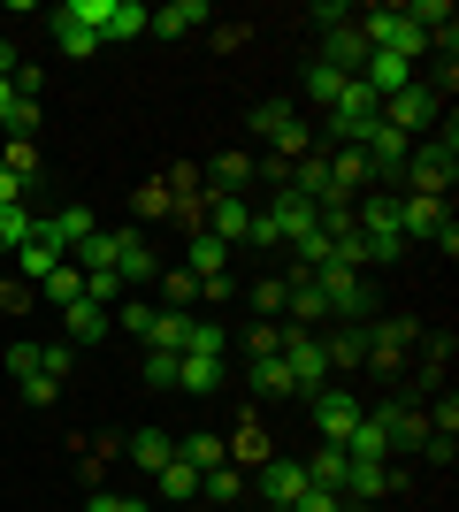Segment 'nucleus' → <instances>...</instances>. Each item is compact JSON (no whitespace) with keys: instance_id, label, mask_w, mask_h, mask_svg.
<instances>
[{"instance_id":"4","label":"nucleus","mask_w":459,"mask_h":512,"mask_svg":"<svg viewBox=\"0 0 459 512\" xmlns=\"http://www.w3.org/2000/svg\"><path fill=\"white\" fill-rule=\"evenodd\" d=\"M375 123H383V100H375V92L360 85V77H352V85H345V100L329 107V138H337V146H360V138H368Z\"/></svg>"},{"instance_id":"1","label":"nucleus","mask_w":459,"mask_h":512,"mask_svg":"<svg viewBox=\"0 0 459 512\" xmlns=\"http://www.w3.org/2000/svg\"><path fill=\"white\" fill-rule=\"evenodd\" d=\"M406 184H414L421 199H444L459 176V146H452V123H444V138H414V153H406Z\"/></svg>"},{"instance_id":"36","label":"nucleus","mask_w":459,"mask_h":512,"mask_svg":"<svg viewBox=\"0 0 459 512\" xmlns=\"http://www.w3.org/2000/svg\"><path fill=\"white\" fill-rule=\"evenodd\" d=\"M8 375H16V390L46 375V367H39V344H31V337H16V344H8Z\"/></svg>"},{"instance_id":"9","label":"nucleus","mask_w":459,"mask_h":512,"mask_svg":"<svg viewBox=\"0 0 459 512\" xmlns=\"http://www.w3.org/2000/svg\"><path fill=\"white\" fill-rule=\"evenodd\" d=\"M268 222H276V237H284V245H299V237L322 222V207H314L306 192H291V184H284V192H276V207H268Z\"/></svg>"},{"instance_id":"41","label":"nucleus","mask_w":459,"mask_h":512,"mask_svg":"<svg viewBox=\"0 0 459 512\" xmlns=\"http://www.w3.org/2000/svg\"><path fill=\"white\" fill-rule=\"evenodd\" d=\"M245 344H253V360H276V352H284V321H253Z\"/></svg>"},{"instance_id":"33","label":"nucleus","mask_w":459,"mask_h":512,"mask_svg":"<svg viewBox=\"0 0 459 512\" xmlns=\"http://www.w3.org/2000/svg\"><path fill=\"white\" fill-rule=\"evenodd\" d=\"M176 459H192V467L207 474V467H222L230 451H222V436H207V428H199V436H184V444H176Z\"/></svg>"},{"instance_id":"42","label":"nucleus","mask_w":459,"mask_h":512,"mask_svg":"<svg viewBox=\"0 0 459 512\" xmlns=\"http://www.w3.org/2000/svg\"><path fill=\"white\" fill-rule=\"evenodd\" d=\"M245 176H253V161H245V153H222L215 161V192H245Z\"/></svg>"},{"instance_id":"24","label":"nucleus","mask_w":459,"mask_h":512,"mask_svg":"<svg viewBox=\"0 0 459 512\" xmlns=\"http://www.w3.org/2000/svg\"><path fill=\"white\" fill-rule=\"evenodd\" d=\"M153 482H161V505H192V497H199V467H192V459H169Z\"/></svg>"},{"instance_id":"39","label":"nucleus","mask_w":459,"mask_h":512,"mask_svg":"<svg viewBox=\"0 0 459 512\" xmlns=\"http://www.w3.org/2000/svg\"><path fill=\"white\" fill-rule=\"evenodd\" d=\"M39 367H46V383H69V367H77V344H39Z\"/></svg>"},{"instance_id":"20","label":"nucleus","mask_w":459,"mask_h":512,"mask_svg":"<svg viewBox=\"0 0 459 512\" xmlns=\"http://www.w3.org/2000/svg\"><path fill=\"white\" fill-rule=\"evenodd\" d=\"M123 459H138L146 474H161V467L176 459V436H161V428H138L131 444H123Z\"/></svg>"},{"instance_id":"13","label":"nucleus","mask_w":459,"mask_h":512,"mask_svg":"<svg viewBox=\"0 0 459 512\" xmlns=\"http://www.w3.org/2000/svg\"><path fill=\"white\" fill-rule=\"evenodd\" d=\"M360 85H368L375 100H398V92L414 85V62H398V54H368V69H360Z\"/></svg>"},{"instance_id":"43","label":"nucleus","mask_w":459,"mask_h":512,"mask_svg":"<svg viewBox=\"0 0 459 512\" xmlns=\"http://www.w3.org/2000/svg\"><path fill=\"white\" fill-rule=\"evenodd\" d=\"M253 314H261V321H276V314H284V283H276V276H261V283H253Z\"/></svg>"},{"instance_id":"49","label":"nucleus","mask_w":459,"mask_h":512,"mask_svg":"<svg viewBox=\"0 0 459 512\" xmlns=\"http://www.w3.org/2000/svg\"><path fill=\"white\" fill-rule=\"evenodd\" d=\"M85 512H146V505H138V497H115V490H100Z\"/></svg>"},{"instance_id":"52","label":"nucleus","mask_w":459,"mask_h":512,"mask_svg":"<svg viewBox=\"0 0 459 512\" xmlns=\"http://www.w3.org/2000/svg\"><path fill=\"white\" fill-rule=\"evenodd\" d=\"M0 207H23V184L8 176V161H0Z\"/></svg>"},{"instance_id":"17","label":"nucleus","mask_w":459,"mask_h":512,"mask_svg":"<svg viewBox=\"0 0 459 512\" xmlns=\"http://www.w3.org/2000/svg\"><path fill=\"white\" fill-rule=\"evenodd\" d=\"M115 276H123V283H146L153 276V245L138 230H115Z\"/></svg>"},{"instance_id":"3","label":"nucleus","mask_w":459,"mask_h":512,"mask_svg":"<svg viewBox=\"0 0 459 512\" xmlns=\"http://www.w3.org/2000/svg\"><path fill=\"white\" fill-rule=\"evenodd\" d=\"M398 230H406V245H414V237L444 245V260L459 253V230H452V214H444V199H421V192H406V199H398Z\"/></svg>"},{"instance_id":"10","label":"nucleus","mask_w":459,"mask_h":512,"mask_svg":"<svg viewBox=\"0 0 459 512\" xmlns=\"http://www.w3.org/2000/svg\"><path fill=\"white\" fill-rule=\"evenodd\" d=\"M406 153H414V138H398L391 123H375L368 138H360V161H368L375 176H398V169H406Z\"/></svg>"},{"instance_id":"31","label":"nucleus","mask_w":459,"mask_h":512,"mask_svg":"<svg viewBox=\"0 0 459 512\" xmlns=\"http://www.w3.org/2000/svg\"><path fill=\"white\" fill-rule=\"evenodd\" d=\"M39 237V222H31V207H0V253H23Z\"/></svg>"},{"instance_id":"22","label":"nucleus","mask_w":459,"mask_h":512,"mask_svg":"<svg viewBox=\"0 0 459 512\" xmlns=\"http://www.w3.org/2000/svg\"><path fill=\"white\" fill-rule=\"evenodd\" d=\"M54 46L85 62V54H100V31H92V23H77V16H69V8H54Z\"/></svg>"},{"instance_id":"38","label":"nucleus","mask_w":459,"mask_h":512,"mask_svg":"<svg viewBox=\"0 0 459 512\" xmlns=\"http://www.w3.org/2000/svg\"><path fill=\"white\" fill-rule=\"evenodd\" d=\"M0 161H8V176H16V184H31V176H39V153H31V138H8V146H0Z\"/></svg>"},{"instance_id":"30","label":"nucleus","mask_w":459,"mask_h":512,"mask_svg":"<svg viewBox=\"0 0 459 512\" xmlns=\"http://www.w3.org/2000/svg\"><path fill=\"white\" fill-rule=\"evenodd\" d=\"M322 352H329V367H360V360H368V321H352L345 337H329Z\"/></svg>"},{"instance_id":"15","label":"nucleus","mask_w":459,"mask_h":512,"mask_svg":"<svg viewBox=\"0 0 459 512\" xmlns=\"http://www.w3.org/2000/svg\"><path fill=\"white\" fill-rule=\"evenodd\" d=\"M176 390H222V352H176Z\"/></svg>"},{"instance_id":"23","label":"nucleus","mask_w":459,"mask_h":512,"mask_svg":"<svg viewBox=\"0 0 459 512\" xmlns=\"http://www.w3.org/2000/svg\"><path fill=\"white\" fill-rule=\"evenodd\" d=\"M108 329H115V314H108V306H92V299H77V306H69V344H100Z\"/></svg>"},{"instance_id":"48","label":"nucleus","mask_w":459,"mask_h":512,"mask_svg":"<svg viewBox=\"0 0 459 512\" xmlns=\"http://www.w3.org/2000/svg\"><path fill=\"white\" fill-rule=\"evenodd\" d=\"M291 512H345V497H337V490H314V482H306V497H299Z\"/></svg>"},{"instance_id":"7","label":"nucleus","mask_w":459,"mask_h":512,"mask_svg":"<svg viewBox=\"0 0 459 512\" xmlns=\"http://www.w3.org/2000/svg\"><path fill=\"white\" fill-rule=\"evenodd\" d=\"M284 367H291V390H322L329 383L322 337H306V329H291V321H284Z\"/></svg>"},{"instance_id":"35","label":"nucleus","mask_w":459,"mask_h":512,"mask_svg":"<svg viewBox=\"0 0 459 512\" xmlns=\"http://www.w3.org/2000/svg\"><path fill=\"white\" fill-rule=\"evenodd\" d=\"M16 268H23V276H31V283H46V276H54V268H62V253L31 237V245H23V253H16Z\"/></svg>"},{"instance_id":"46","label":"nucleus","mask_w":459,"mask_h":512,"mask_svg":"<svg viewBox=\"0 0 459 512\" xmlns=\"http://www.w3.org/2000/svg\"><path fill=\"white\" fill-rule=\"evenodd\" d=\"M276 153H284V161H306V153H314V130H306V123H291L284 138H276Z\"/></svg>"},{"instance_id":"11","label":"nucleus","mask_w":459,"mask_h":512,"mask_svg":"<svg viewBox=\"0 0 459 512\" xmlns=\"http://www.w3.org/2000/svg\"><path fill=\"white\" fill-rule=\"evenodd\" d=\"M85 237H92V207H62V214H46V222H39V245H54L62 260L77 253Z\"/></svg>"},{"instance_id":"8","label":"nucleus","mask_w":459,"mask_h":512,"mask_svg":"<svg viewBox=\"0 0 459 512\" xmlns=\"http://www.w3.org/2000/svg\"><path fill=\"white\" fill-rule=\"evenodd\" d=\"M360 413H368V406H360L352 390H322V398H314V428H322V444L345 451V436L360 428Z\"/></svg>"},{"instance_id":"32","label":"nucleus","mask_w":459,"mask_h":512,"mask_svg":"<svg viewBox=\"0 0 459 512\" xmlns=\"http://www.w3.org/2000/svg\"><path fill=\"white\" fill-rule=\"evenodd\" d=\"M253 390H261V398H299V390H291L284 352H276V360H253Z\"/></svg>"},{"instance_id":"12","label":"nucleus","mask_w":459,"mask_h":512,"mask_svg":"<svg viewBox=\"0 0 459 512\" xmlns=\"http://www.w3.org/2000/svg\"><path fill=\"white\" fill-rule=\"evenodd\" d=\"M261 497L276 512H291L306 497V467H299V459H268V467H261Z\"/></svg>"},{"instance_id":"44","label":"nucleus","mask_w":459,"mask_h":512,"mask_svg":"<svg viewBox=\"0 0 459 512\" xmlns=\"http://www.w3.org/2000/svg\"><path fill=\"white\" fill-rule=\"evenodd\" d=\"M161 291H169V306L184 314V306L199 299V276H192V268H169V283H161Z\"/></svg>"},{"instance_id":"25","label":"nucleus","mask_w":459,"mask_h":512,"mask_svg":"<svg viewBox=\"0 0 459 512\" xmlns=\"http://www.w3.org/2000/svg\"><path fill=\"white\" fill-rule=\"evenodd\" d=\"M222 268H230V245H222V237H207V230H192V276L215 283Z\"/></svg>"},{"instance_id":"37","label":"nucleus","mask_w":459,"mask_h":512,"mask_svg":"<svg viewBox=\"0 0 459 512\" xmlns=\"http://www.w3.org/2000/svg\"><path fill=\"white\" fill-rule=\"evenodd\" d=\"M291 123H299V115H291L284 100H261V107H253V138H284Z\"/></svg>"},{"instance_id":"5","label":"nucleus","mask_w":459,"mask_h":512,"mask_svg":"<svg viewBox=\"0 0 459 512\" xmlns=\"http://www.w3.org/2000/svg\"><path fill=\"white\" fill-rule=\"evenodd\" d=\"M437 115H444V92H437V85H406L398 100H383V123H391L398 138H421Z\"/></svg>"},{"instance_id":"27","label":"nucleus","mask_w":459,"mask_h":512,"mask_svg":"<svg viewBox=\"0 0 459 512\" xmlns=\"http://www.w3.org/2000/svg\"><path fill=\"white\" fill-rule=\"evenodd\" d=\"M222 451H230V467H268V436H261V421H245Z\"/></svg>"},{"instance_id":"18","label":"nucleus","mask_w":459,"mask_h":512,"mask_svg":"<svg viewBox=\"0 0 459 512\" xmlns=\"http://www.w3.org/2000/svg\"><path fill=\"white\" fill-rule=\"evenodd\" d=\"M383 490H391V474L375 467V459H352V467H345V490H337V497H345V505H375Z\"/></svg>"},{"instance_id":"19","label":"nucleus","mask_w":459,"mask_h":512,"mask_svg":"<svg viewBox=\"0 0 459 512\" xmlns=\"http://www.w3.org/2000/svg\"><path fill=\"white\" fill-rule=\"evenodd\" d=\"M383 451H391V428H383V413H360V428L345 436V459H375V467H383Z\"/></svg>"},{"instance_id":"40","label":"nucleus","mask_w":459,"mask_h":512,"mask_svg":"<svg viewBox=\"0 0 459 512\" xmlns=\"http://www.w3.org/2000/svg\"><path fill=\"white\" fill-rule=\"evenodd\" d=\"M153 314H161V306H146V299H123L115 306V329H131L138 344H146V329H153Z\"/></svg>"},{"instance_id":"26","label":"nucleus","mask_w":459,"mask_h":512,"mask_svg":"<svg viewBox=\"0 0 459 512\" xmlns=\"http://www.w3.org/2000/svg\"><path fill=\"white\" fill-rule=\"evenodd\" d=\"M345 467H352L345 451H337V444H322L314 459H306V482H314V490H345Z\"/></svg>"},{"instance_id":"14","label":"nucleus","mask_w":459,"mask_h":512,"mask_svg":"<svg viewBox=\"0 0 459 512\" xmlns=\"http://www.w3.org/2000/svg\"><path fill=\"white\" fill-rule=\"evenodd\" d=\"M322 62H329V69H345V77H360V69H368V39H360V23H337V31H329Z\"/></svg>"},{"instance_id":"51","label":"nucleus","mask_w":459,"mask_h":512,"mask_svg":"<svg viewBox=\"0 0 459 512\" xmlns=\"http://www.w3.org/2000/svg\"><path fill=\"white\" fill-rule=\"evenodd\" d=\"M245 245H261V253H268V245H284V237H276V222H268V207L253 214V237H245Z\"/></svg>"},{"instance_id":"50","label":"nucleus","mask_w":459,"mask_h":512,"mask_svg":"<svg viewBox=\"0 0 459 512\" xmlns=\"http://www.w3.org/2000/svg\"><path fill=\"white\" fill-rule=\"evenodd\" d=\"M54 398H62V383H46V375H39V383H23V406H54Z\"/></svg>"},{"instance_id":"16","label":"nucleus","mask_w":459,"mask_h":512,"mask_svg":"<svg viewBox=\"0 0 459 512\" xmlns=\"http://www.w3.org/2000/svg\"><path fill=\"white\" fill-rule=\"evenodd\" d=\"M207 23V8L199 0H169V8H146V31H161V39H184V31H199Z\"/></svg>"},{"instance_id":"29","label":"nucleus","mask_w":459,"mask_h":512,"mask_svg":"<svg viewBox=\"0 0 459 512\" xmlns=\"http://www.w3.org/2000/svg\"><path fill=\"white\" fill-rule=\"evenodd\" d=\"M199 497H215V505H238V497H245V474L230 467V459H222V467H207V474H199Z\"/></svg>"},{"instance_id":"2","label":"nucleus","mask_w":459,"mask_h":512,"mask_svg":"<svg viewBox=\"0 0 459 512\" xmlns=\"http://www.w3.org/2000/svg\"><path fill=\"white\" fill-rule=\"evenodd\" d=\"M360 39H368V54H398V62H414L421 46H429V31H421V23H406V8H368Z\"/></svg>"},{"instance_id":"34","label":"nucleus","mask_w":459,"mask_h":512,"mask_svg":"<svg viewBox=\"0 0 459 512\" xmlns=\"http://www.w3.org/2000/svg\"><path fill=\"white\" fill-rule=\"evenodd\" d=\"M39 291H46V299H54V306H62V314H69V306L85 299V276H77V268H69V260H62V268H54V276H46Z\"/></svg>"},{"instance_id":"45","label":"nucleus","mask_w":459,"mask_h":512,"mask_svg":"<svg viewBox=\"0 0 459 512\" xmlns=\"http://www.w3.org/2000/svg\"><path fill=\"white\" fill-rule=\"evenodd\" d=\"M0 130H8V138H31V130H39V100H16Z\"/></svg>"},{"instance_id":"6","label":"nucleus","mask_w":459,"mask_h":512,"mask_svg":"<svg viewBox=\"0 0 459 512\" xmlns=\"http://www.w3.org/2000/svg\"><path fill=\"white\" fill-rule=\"evenodd\" d=\"M314 283H322V299H329V321H375V291L352 268H322Z\"/></svg>"},{"instance_id":"21","label":"nucleus","mask_w":459,"mask_h":512,"mask_svg":"<svg viewBox=\"0 0 459 512\" xmlns=\"http://www.w3.org/2000/svg\"><path fill=\"white\" fill-rule=\"evenodd\" d=\"M138 31H146V8H138V0H108V16H100V46L138 39Z\"/></svg>"},{"instance_id":"28","label":"nucleus","mask_w":459,"mask_h":512,"mask_svg":"<svg viewBox=\"0 0 459 512\" xmlns=\"http://www.w3.org/2000/svg\"><path fill=\"white\" fill-rule=\"evenodd\" d=\"M345 85H352V77H345V69H329V62H314V69H306V92H314V107H322V115H329L337 100H345Z\"/></svg>"},{"instance_id":"47","label":"nucleus","mask_w":459,"mask_h":512,"mask_svg":"<svg viewBox=\"0 0 459 512\" xmlns=\"http://www.w3.org/2000/svg\"><path fill=\"white\" fill-rule=\"evenodd\" d=\"M146 383L153 390H176V352H146Z\"/></svg>"}]
</instances>
